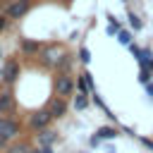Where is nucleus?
Returning <instances> with one entry per match:
<instances>
[{"mask_svg":"<svg viewBox=\"0 0 153 153\" xmlns=\"http://www.w3.org/2000/svg\"><path fill=\"white\" fill-rule=\"evenodd\" d=\"M72 91H74V81H72V76L60 74V76L55 79V93H57L60 98H65V96H69Z\"/></svg>","mask_w":153,"mask_h":153,"instance_id":"obj_1","label":"nucleus"},{"mask_svg":"<svg viewBox=\"0 0 153 153\" xmlns=\"http://www.w3.org/2000/svg\"><path fill=\"white\" fill-rule=\"evenodd\" d=\"M55 115L50 112V110H38V112H33L31 115V120H29V124L33 127V129H45L48 124H50V120H53Z\"/></svg>","mask_w":153,"mask_h":153,"instance_id":"obj_2","label":"nucleus"},{"mask_svg":"<svg viewBox=\"0 0 153 153\" xmlns=\"http://www.w3.org/2000/svg\"><path fill=\"white\" fill-rule=\"evenodd\" d=\"M29 7H31V0H17V2H12L7 7V17L10 19H19V17H24L29 12Z\"/></svg>","mask_w":153,"mask_h":153,"instance_id":"obj_3","label":"nucleus"},{"mask_svg":"<svg viewBox=\"0 0 153 153\" xmlns=\"http://www.w3.org/2000/svg\"><path fill=\"white\" fill-rule=\"evenodd\" d=\"M0 76H2V81H7V84H12V81H17V76H19V65L17 62H5L2 65V69H0Z\"/></svg>","mask_w":153,"mask_h":153,"instance_id":"obj_4","label":"nucleus"},{"mask_svg":"<svg viewBox=\"0 0 153 153\" xmlns=\"http://www.w3.org/2000/svg\"><path fill=\"white\" fill-rule=\"evenodd\" d=\"M0 134L7 136V139H14L19 134V124L17 122H10V120H0Z\"/></svg>","mask_w":153,"mask_h":153,"instance_id":"obj_5","label":"nucleus"},{"mask_svg":"<svg viewBox=\"0 0 153 153\" xmlns=\"http://www.w3.org/2000/svg\"><path fill=\"white\" fill-rule=\"evenodd\" d=\"M14 110V96L12 93H0V115Z\"/></svg>","mask_w":153,"mask_h":153,"instance_id":"obj_6","label":"nucleus"},{"mask_svg":"<svg viewBox=\"0 0 153 153\" xmlns=\"http://www.w3.org/2000/svg\"><path fill=\"white\" fill-rule=\"evenodd\" d=\"M55 139H57V134H55V131H50V129H43V131H41V136H38V143H41L43 148H50V143H53Z\"/></svg>","mask_w":153,"mask_h":153,"instance_id":"obj_7","label":"nucleus"},{"mask_svg":"<svg viewBox=\"0 0 153 153\" xmlns=\"http://www.w3.org/2000/svg\"><path fill=\"white\" fill-rule=\"evenodd\" d=\"M65 110H67V103H65V98H60V96H57V98L53 100V108H50V112H53L55 117H62V115H65Z\"/></svg>","mask_w":153,"mask_h":153,"instance_id":"obj_8","label":"nucleus"},{"mask_svg":"<svg viewBox=\"0 0 153 153\" xmlns=\"http://www.w3.org/2000/svg\"><path fill=\"white\" fill-rule=\"evenodd\" d=\"M19 48L24 53H36L38 50V41H31V38H19Z\"/></svg>","mask_w":153,"mask_h":153,"instance_id":"obj_9","label":"nucleus"},{"mask_svg":"<svg viewBox=\"0 0 153 153\" xmlns=\"http://www.w3.org/2000/svg\"><path fill=\"white\" fill-rule=\"evenodd\" d=\"M96 136H98L100 141H103V139H115V136H117V129H115V127H100V129L96 131Z\"/></svg>","mask_w":153,"mask_h":153,"instance_id":"obj_10","label":"nucleus"},{"mask_svg":"<svg viewBox=\"0 0 153 153\" xmlns=\"http://www.w3.org/2000/svg\"><path fill=\"white\" fill-rule=\"evenodd\" d=\"M127 19H129V26H131L134 31H139V29L143 26V22H141V19H139V17L134 14V12H129V14H127Z\"/></svg>","mask_w":153,"mask_h":153,"instance_id":"obj_11","label":"nucleus"},{"mask_svg":"<svg viewBox=\"0 0 153 153\" xmlns=\"http://www.w3.org/2000/svg\"><path fill=\"white\" fill-rule=\"evenodd\" d=\"M117 41H120V43H122V45H131V33H129V31H124V29H122V31H120V33H117Z\"/></svg>","mask_w":153,"mask_h":153,"instance_id":"obj_12","label":"nucleus"},{"mask_svg":"<svg viewBox=\"0 0 153 153\" xmlns=\"http://www.w3.org/2000/svg\"><path fill=\"white\" fill-rule=\"evenodd\" d=\"M86 105H88V98H86L84 93H79V96L74 98V108H76V110H84Z\"/></svg>","mask_w":153,"mask_h":153,"instance_id":"obj_13","label":"nucleus"},{"mask_svg":"<svg viewBox=\"0 0 153 153\" xmlns=\"http://www.w3.org/2000/svg\"><path fill=\"white\" fill-rule=\"evenodd\" d=\"M105 31H108V36H115V33H120V31H122V26H120V22H110Z\"/></svg>","mask_w":153,"mask_h":153,"instance_id":"obj_14","label":"nucleus"},{"mask_svg":"<svg viewBox=\"0 0 153 153\" xmlns=\"http://www.w3.org/2000/svg\"><path fill=\"white\" fill-rule=\"evenodd\" d=\"M79 60H81L84 65L91 62V53H88V48H81V50H79Z\"/></svg>","mask_w":153,"mask_h":153,"instance_id":"obj_15","label":"nucleus"},{"mask_svg":"<svg viewBox=\"0 0 153 153\" xmlns=\"http://www.w3.org/2000/svg\"><path fill=\"white\" fill-rule=\"evenodd\" d=\"M10 153H29V151H26V146H12Z\"/></svg>","mask_w":153,"mask_h":153,"instance_id":"obj_16","label":"nucleus"},{"mask_svg":"<svg viewBox=\"0 0 153 153\" xmlns=\"http://www.w3.org/2000/svg\"><path fill=\"white\" fill-rule=\"evenodd\" d=\"M141 143H143L148 151H153V141H151V139H141Z\"/></svg>","mask_w":153,"mask_h":153,"instance_id":"obj_17","label":"nucleus"},{"mask_svg":"<svg viewBox=\"0 0 153 153\" xmlns=\"http://www.w3.org/2000/svg\"><path fill=\"white\" fill-rule=\"evenodd\" d=\"M5 26H7V17H5V14H0V31H2Z\"/></svg>","mask_w":153,"mask_h":153,"instance_id":"obj_18","label":"nucleus"},{"mask_svg":"<svg viewBox=\"0 0 153 153\" xmlns=\"http://www.w3.org/2000/svg\"><path fill=\"white\" fill-rule=\"evenodd\" d=\"M5 146H7V136H2V134H0V148H5Z\"/></svg>","mask_w":153,"mask_h":153,"instance_id":"obj_19","label":"nucleus"},{"mask_svg":"<svg viewBox=\"0 0 153 153\" xmlns=\"http://www.w3.org/2000/svg\"><path fill=\"white\" fill-rule=\"evenodd\" d=\"M146 91H148V96H153V84H151V81L146 84Z\"/></svg>","mask_w":153,"mask_h":153,"instance_id":"obj_20","label":"nucleus"},{"mask_svg":"<svg viewBox=\"0 0 153 153\" xmlns=\"http://www.w3.org/2000/svg\"><path fill=\"white\" fill-rule=\"evenodd\" d=\"M31 153H53L50 148H41V151H31Z\"/></svg>","mask_w":153,"mask_h":153,"instance_id":"obj_21","label":"nucleus"},{"mask_svg":"<svg viewBox=\"0 0 153 153\" xmlns=\"http://www.w3.org/2000/svg\"><path fill=\"white\" fill-rule=\"evenodd\" d=\"M151 72H153V62H151Z\"/></svg>","mask_w":153,"mask_h":153,"instance_id":"obj_22","label":"nucleus"},{"mask_svg":"<svg viewBox=\"0 0 153 153\" xmlns=\"http://www.w3.org/2000/svg\"><path fill=\"white\" fill-rule=\"evenodd\" d=\"M122 2H127V0H122Z\"/></svg>","mask_w":153,"mask_h":153,"instance_id":"obj_23","label":"nucleus"}]
</instances>
